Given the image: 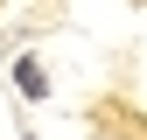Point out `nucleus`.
Instances as JSON below:
<instances>
[{
    "instance_id": "f257e3e1",
    "label": "nucleus",
    "mask_w": 147,
    "mask_h": 140,
    "mask_svg": "<svg viewBox=\"0 0 147 140\" xmlns=\"http://www.w3.org/2000/svg\"><path fill=\"white\" fill-rule=\"evenodd\" d=\"M14 77H21L28 98H49V77H42V63H35V56H21V70H14Z\"/></svg>"
}]
</instances>
